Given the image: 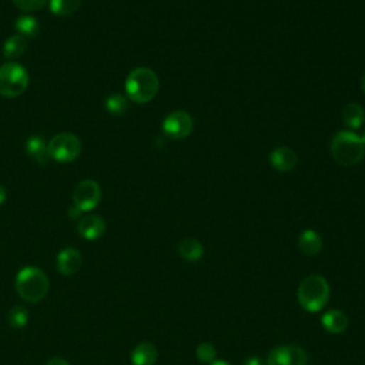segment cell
Wrapping results in <instances>:
<instances>
[{
  "instance_id": "26",
  "label": "cell",
  "mask_w": 365,
  "mask_h": 365,
  "mask_svg": "<svg viewBox=\"0 0 365 365\" xmlns=\"http://www.w3.org/2000/svg\"><path fill=\"white\" fill-rule=\"evenodd\" d=\"M244 365H266V362L260 356L251 355L244 361Z\"/></svg>"
},
{
  "instance_id": "27",
  "label": "cell",
  "mask_w": 365,
  "mask_h": 365,
  "mask_svg": "<svg viewBox=\"0 0 365 365\" xmlns=\"http://www.w3.org/2000/svg\"><path fill=\"white\" fill-rule=\"evenodd\" d=\"M45 365H70V364L66 359H63V358L55 356V358H50Z\"/></svg>"
},
{
  "instance_id": "21",
  "label": "cell",
  "mask_w": 365,
  "mask_h": 365,
  "mask_svg": "<svg viewBox=\"0 0 365 365\" xmlns=\"http://www.w3.org/2000/svg\"><path fill=\"white\" fill-rule=\"evenodd\" d=\"M82 0H50V11L56 16H70L80 8Z\"/></svg>"
},
{
  "instance_id": "16",
  "label": "cell",
  "mask_w": 365,
  "mask_h": 365,
  "mask_svg": "<svg viewBox=\"0 0 365 365\" xmlns=\"http://www.w3.org/2000/svg\"><path fill=\"white\" fill-rule=\"evenodd\" d=\"M298 249L305 256H317L322 249V239L314 230H304L298 237Z\"/></svg>"
},
{
  "instance_id": "3",
  "label": "cell",
  "mask_w": 365,
  "mask_h": 365,
  "mask_svg": "<svg viewBox=\"0 0 365 365\" xmlns=\"http://www.w3.org/2000/svg\"><path fill=\"white\" fill-rule=\"evenodd\" d=\"M332 158L344 167L356 165L365 156V146L354 131H338L331 141Z\"/></svg>"
},
{
  "instance_id": "8",
  "label": "cell",
  "mask_w": 365,
  "mask_h": 365,
  "mask_svg": "<svg viewBox=\"0 0 365 365\" xmlns=\"http://www.w3.org/2000/svg\"><path fill=\"white\" fill-rule=\"evenodd\" d=\"M102 199V189L94 180H83L73 192L75 206L82 212H92L96 209Z\"/></svg>"
},
{
  "instance_id": "1",
  "label": "cell",
  "mask_w": 365,
  "mask_h": 365,
  "mask_svg": "<svg viewBox=\"0 0 365 365\" xmlns=\"http://www.w3.org/2000/svg\"><path fill=\"white\" fill-rule=\"evenodd\" d=\"M331 288L325 277L320 274L307 276L298 285L297 300L307 312H320L328 303Z\"/></svg>"
},
{
  "instance_id": "20",
  "label": "cell",
  "mask_w": 365,
  "mask_h": 365,
  "mask_svg": "<svg viewBox=\"0 0 365 365\" xmlns=\"http://www.w3.org/2000/svg\"><path fill=\"white\" fill-rule=\"evenodd\" d=\"M15 28L18 31V35L23 36L25 39L26 38H35L39 33V29H40L39 22L31 15L21 16L15 23Z\"/></svg>"
},
{
  "instance_id": "29",
  "label": "cell",
  "mask_w": 365,
  "mask_h": 365,
  "mask_svg": "<svg viewBox=\"0 0 365 365\" xmlns=\"http://www.w3.org/2000/svg\"><path fill=\"white\" fill-rule=\"evenodd\" d=\"M6 202V190L4 186H0V205H4Z\"/></svg>"
},
{
  "instance_id": "6",
  "label": "cell",
  "mask_w": 365,
  "mask_h": 365,
  "mask_svg": "<svg viewBox=\"0 0 365 365\" xmlns=\"http://www.w3.org/2000/svg\"><path fill=\"white\" fill-rule=\"evenodd\" d=\"M82 143L73 133H59L48 143L49 158L59 163H70L80 156Z\"/></svg>"
},
{
  "instance_id": "18",
  "label": "cell",
  "mask_w": 365,
  "mask_h": 365,
  "mask_svg": "<svg viewBox=\"0 0 365 365\" xmlns=\"http://www.w3.org/2000/svg\"><path fill=\"white\" fill-rule=\"evenodd\" d=\"M26 151L28 154L40 165H45L49 160V153H48V144L46 141L39 137V136H33L28 140L26 144Z\"/></svg>"
},
{
  "instance_id": "22",
  "label": "cell",
  "mask_w": 365,
  "mask_h": 365,
  "mask_svg": "<svg viewBox=\"0 0 365 365\" xmlns=\"http://www.w3.org/2000/svg\"><path fill=\"white\" fill-rule=\"evenodd\" d=\"M104 106H106V110L113 114V116H121L123 113H126L127 107H129V103H127V99L126 96L120 94V93H114V94H110L106 100H104Z\"/></svg>"
},
{
  "instance_id": "25",
  "label": "cell",
  "mask_w": 365,
  "mask_h": 365,
  "mask_svg": "<svg viewBox=\"0 0 365 365\" xmlns=\"http://www.w3.org/2000/svg\"><path fill=\"white\" fill-rule=\"evenodd\" d=\"M12 2L23 12H36L46 6L48 0H12Z\"/></svg>"
},
{
  "instance_id": "15",
  "label": "cell",
  "mask_w": 365,
  "mask_h": 365,
  "mask_svg": "<svg viewBox=\"0 0 365 365\" xmlns=\"http://www.w3.org/2000/svg\"><path fill=\"white\" fill-rule=\"evenodd\" d=\"M178 254L181 256V258H185L186 261L190 263H196L199 260L203 258L205 256V247L203 244L196 240V239H182L178 243Z\"/></svg>"
},
{
  "instance_id": "28",
  "label": "cell",
  "mask_w": 365,
  "mask_h": 365,
  "mask_svg": "<svg viewBox=\"0 0 365 365\" xmlns=\"http://www.w3.org/2000/svg\"><path fill=\"white\" fill-rule=\"evenodd\" d=\"M80 214H82V212H80L76 206H73V207L69 210V216H70L72 219H75V220H76V219H79V217H80Z\"/></svg>"
},
{
  "instance_id": "24",
  "label": "cell",
  "mask_w": 365,
  "mask_h": 365,
  "mask_svg": "<svg viewBox=\"0 0 365 365\" xmlns=\"http://www.w3.org/2000/svg\"><path fill=\"white\" fill-rule=\"evenodd\" d=\"M196 356L199 361L202 362H207V364H212L213 361H216V356H217V351H216V347L210 342H203L197 347L196 349Z\"/></svg>"
},
{
  "instance_id": "14",
  "label": "cell",
  "mask_w": 365,
  "mask_h": 365,
  "mask_svg": "<svg viewBox=\"0 0 365 365\" xmlns=\"http://www.w3.org/2000/svg\"><path fill=\"white\" fill-rule=\"evenodd\" d=\"M158 358V351L151 342H140L131 351V364L133 365H154Z\"/></svg>"
},
{
  "instance_id": "13",
  "label": "cell",
  "mask_w": 365,
  "mask_h": 365,
  "mask_svg": "<svg viewBox=\"0 0 365 365\" xmlns=\"http://www.w3.org/2000/svg\"><path fill=\"white\" fill-rule=\"evenodd\" d=\"M348 317L341 310H329L321 317V325L329 334H342L348 328Z\"/></svg>"
},
{
  "instance_id": "7",
  "label": "cell",
  "mask_w": 365,
  "mask_h": 365,
  "mask_svg": "<svg viewBox=\"0 0 365 365\" xmlns=\"http://www.w3.org/2000/svg\"><path fill=\"white\" fill-rule=\"evenodd\" d=\"M195 127L193 117L182 110L171 111L163 120V131L173 140H182L192 134Z\"/></svg>"
},
{
  "instance_id": "30",
  "label": "cell",
  "mask_w": 365,
  "mask_h": 365,
  "mask_svg": "<svg viewBox=\"0 0 365 365\" xmlns=\"http://www.w3.org/2000/svg\"><path fill=\"white\" fill-rule=\"evenodd\" d=\"M210 365H231V364H230V362H227V361L219 359V361H213Z\"/></svg>"
},
{
  "instance_id": "11",
  "label": "cell",
  "mask_w": 365,
  "mask_h": 365,
  "mask_svg": "<svg viewBox=\"0 0 365 365\" xmlns=\"http://www.w3.org/2000/svg\"><path fill=\"white\" fill-rule=\"evenodd\" d=\"M270 164L274 170L287 173L295 168L298 163V157L294 150L288 147H278L270 153Z\"/></svg>"
},
{
  "instance_id": "4",
  "label": "cell",
  "mask_w": 365,
  "mask_h": 365,
  "mask_svg": "<svg viewBox=\"0 0 365 365\" xmlns=\"http://www.w3.org/2000/svg\"><path fill=\"white\" fill-rule=\"evenodd\" d=\"M16 291L28 303L42 301L49 291V278L38 267H25L16 276Z\"/></svg>"
},
{
  "instance_id": "12",
  "label": "cell",
  "mask_w": 365,
  "mask_h": 365,
  "mask_svg": "<svg viewBox=\"0 0 365 365\" xmlns=\"http://www.w3.org/2000/svg\"><path fill=\"white\" fill-rule=\"evenodd\" d=\"M79 234L86 240H97L100 239L106 231V222L99 216H86L80 219L77 224Z\"/></svg>"
},
{
  "instance_id": "2",
  "label": "cell",
  "mask_w": 365,
  "mask_h": 365,
  "mask_svg": "<svg viewBox=\"0 0 365 365\" xmlns=\"http://www.w3.org/2000/svg\"><path fill=\"white\" fill-rule=\"evenodd\" d=\"M126 94L134 103H148L151 102L160 87L157 75L147 67H137L126 79Z\"/></svg>"
},
{
  "instance_id": "5",
  "label": "cell",
  "mask_w": 365,
  "mask_h": 365,
  "mask_svg": "<svg viewBox=\"0 0 365 365\" xmlns=\"http://www.w3.org/2000/svg\"><path fill=\"white\" fill-rule=\"evenodd\" d=\"M28 86L29 73L22 65L9 62L0 66V96L16 99L26 92Z\"/></svg>"
},
{
  "instance_id": "23",
  "label": "cell",
  "mask_w": 365,
  "mask_h": 365,
  "mask_svg": "<svg viewBox=\"0 0 365 365\" xmlns=\"http://www.w3.org/2000/svg\"><path fill=\"white\" fill-rule=\"evenodd\" d=\"M8 321H9L11 327H13L15 329H21V328L28 325V322H29V312H28V310L25 307L18 305V307H15V308H12L9 311Z\"/></svg>"
},
{
  "instance_id": "19",
  "label": "cell",
  "mask_w": 365,
  "mask_h": 365,
  "mask_svg": "<svg viewBox=\"0 0 365 365\" xmlns=\"http://www.w3.org/2000/svg\"><path fill=\"white\" fill-rule=\"evenodd\" d=\"M26 48H28V42L23 36L12 35L6 39V42L4 45V56L9 60L18 59L25 55Z\"/></svg>"
},
{
  "instance_id": "9",
  "label": "cell",
  "mask_w": 365,
  "mask_h": 365,
  "mask_svg": "<svg viewBox=\"0 0 365 365\" xmlns=\"http://www.w3.org/2000/svg\"><path fill=\"white\" fill-rule=\"evenodd\" d=\"M308 356L305 349L295 344H285L273 348L266 365H307Z\"/></svg>"
},
{
  "instance_id": "31",
  "label": "cell",
  "mask_w": 365,
  "mask_h": 365,
  "mask_svg": "<svg viewBox=\"0 0 365 365\" xmlns=\"http://www.w3.org/2000/svg\"><path fill=\"white\" fill-rule=\"evenodd\" d=\"M361 89H362V92L365 93V73H364V76H362V79H361Z\"/></svg>"
},
{
  "instance_id": "32",
  "label": "cell",
  "mask_w": 365,
  "mask_h": 365,
  "mask_svg": "<svg viewBox=\"0 0 365 365\" xmlns=\"http://www.w3.org/2000/svg\"><path fill=\"white\" fill-rule=\"evenodd\" d=\"M359 137H361V141H362V143H364V146H365V130L362 131V134H361Z\"/></svg>"
},
{
  "instance_id": "10",
  "label": "cell",
  "mask_w": 365,
  "mask_h": 365,
  "mask_svg": "<svg viewBox=\"0 0 365 365\" xmlns=\"http://www.w3.org/2000/svg\"><path fill=\"white\" fill-rule=\"evenodd\" d=\"M82 267V254L73 247L63 249L56 257V268L63 276H73Z\"/></svg>"
},
{
  "instance_id": "17",
  "label": "cell",
  "mask_w": 365,
  "mask_h": 365,
  "mask_svg": "<svg viewBox=\"0 0 365 365\" xmlns=\"http://www.w3.org/2000/svg\"><path fill=\"white\" fill-rule=\"evenodd\" d=\"M341 119L347 127L356 130L365 121V111H364L362 106H359L356 103H348L344 106V109L341 111Z\"/></svg>"
}]
</instances>
